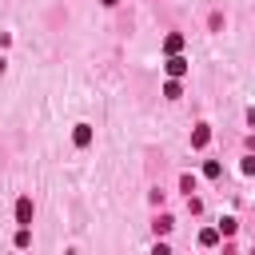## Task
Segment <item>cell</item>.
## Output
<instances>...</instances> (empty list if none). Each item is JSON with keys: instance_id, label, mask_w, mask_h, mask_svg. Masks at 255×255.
<instances>
[{"instance_id": "cell-5", "label": "cell", "mask_w": 255, "mask_h": 255, "mask_svg": "<svg viewBox=\"0 0 255 255\" xmlns=\"http://www.w3.org/2000/svg\"><path fill=\"white\" fill-rule=\"evenodd\" d=\"M207 135H211L207 128H195V135H191V143H195V147H203V143H207Z\"/></svg>"}, {"instance_id": "cell-2", "label": "cell", "mask_w": 255, "mask_h": 255, "mask_svg": "<svg viewBox=\"0 0 255 255\" xmlns=\"http://www.w3.org/2000/svg\"><path fill=\"white\" fill-rule=\"evenodd\" d=\"M16 219H20V227H28L32 223V199L24 195V199H16Z\"/></svg>"}, {"instance_id": "cell-1", "label": "cell", "mask_w": 255, "mask_h": 255, "mask_svg": "<svg viewBox=\"0 0 255 255\" xmlns=\"http://www.w3.org/2000/svg\"><path fill=\"white\" fill-rule=\"evenodd\" d=\"M163 68H167V76H171V80H179V76H183V72H187V60H183V56H175V52H171V60H167V64H163Z\"/></svg>"}, {"instance_id": "cell-4", "label": "cell", "mask_w": 255, "mask_h": 255, "mask_svg": "<svg viewBox=\"0 0 255 255\" xmlns=\"http://www.w3.org/2000/svg\"><path fill=\"white\" fill-rule=\"evenodd\" d=\"M163 48H167V52H179V48H183V36H167Z\"/></svg>"}, {"instance_id": "cell-7", "label": "cell", "mask_w": 255, "mask_h": 255, "mask_svg": "<svg viewBox=\"0 0 255 255\" xmlns=\"http://www.w3.org/2000/svg\"><path fill=\"white\" fill-rule=\"evenodd\" d=\"M104 4H108V8H112V4H120V0H104Z\"/></svg>"}, {"instance_id": "cell-6", "label": "cell", "mask_w": 255, "mask_h": 255, "mask_svg": "<svg viewBox=\"0 0 255 255\" xmlns=\"http://www.w3.org/2000/svg\"><path fill=\"white\" fill-rule=\"evenodd\" d=\"M215 239H219V231H211V227H207V231H203V235H199V243H203V247H211V243H215Z\"/></svg>"}, {"instance_id": "cell-3", "label": "cell", "mask_w": 255, "mask_h": 255, "mask_svg": "<svg viewBox=\"0 0 255 255\" xmlns=\"http://www.w3.org/2000/svg\"><path fill=\"white\" fill-rule=\"evenodd\" d=\"M72 139H76V147H88V143H92V128H88V124H76V135H72Z\"/></svg>"}]
</instances>
